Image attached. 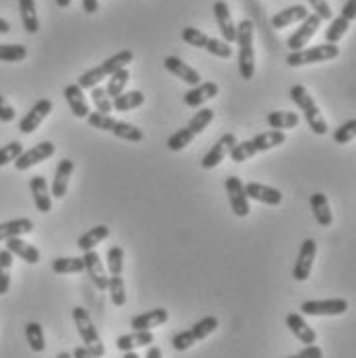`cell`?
Instances as JSON below:
<instances>
[{
  "label": "cell",
  "mask_w": 356,
  "mask_h": 358,
  "mask_svg": "<svg viewBox=\"0 0 356 358\" xmlns=\"http://www.w3.org/2000/svg\"><path fill=\"white\" fill-rule=\"evenodd\" d=\"M288 358H323V350H321L318 344H313V346H305L299 355Z\"/></svg>",
  "instance_id": "obj_51"
},
{
  "label": "cell",
  "mask_w": 356,
  "mask_h": 358,
  "mask_svg": "<svg viewBox=\"0 0 356 358\" xmlns=\"http://www.w3.org/2000/svg\"><path fill=\"white\" fill-rule=\"evenodd\" d=\"M54 152H56V146H54V143H50V141H41V143H37L36 146H31V148L23 150V155L15 161V169H17V171H27V169H31V167L39 165V163H43L45 159L54 157Z\"/></svg>",
  "instance_id": "obj_13"
},
{
  "label": "cell",
  "mask_w": 356,
  "mask_h": 358,
  "mask_svg": "<svg viewBox=\"0 0 356 358\" xmlns=\"http://www.w3.org/2000/svg\"><path fill=\"white\" fill-rule=\"evenodd\" d=\"M109 299L115 307H124L126 305V282L122 276H111L109 278Z\"/></svg>",
  "instance_id": "obj_43"
},
{
  "label": "cell",
  "mask_w": 356,
  "mask_h": 358,
  "mask_svg": "<svg viewBox=\"0 0 356 358\" xmlns=\"http://www.w3.org/2000/svg\"><path fill=\"white\" fill-rule=\"evenodd\" d=\"M91 101H93V106H95V109H97L99 113L109 115V113L113 111V101L109 99L106 89H101V87H93V89H91Z\"/></svg>",
  "instance_id": "obj_46"
},
{
  "label": "cell",
  "mask_w": 356,
  "mask_h": 358,
  "mask_svg": "<svg viewBox=\"0 0 356 358\" xmlns=\"http://www.w3.org/2000/svg\"><path fill=\"white\" fill-rule=\"evenodd\" d=\"M285 141L286 134L283 130H268V132H262V134L253 136L251 141L235 144L229 157L233 159V163H243V161H248L257 152H266V150H272V148L285 144Z\"/></svg>",
  "instance_id": "obj_1"
},
{
  "label": "cell",
  "mask_w": 356,
  "mask_h": 358,
  "mask_svg": "<svg viewBox=\"0 0 356 358\" xmlns=\"http://www.w3.org/2000/svg\"><path fill=\"white\" fill-rule=\"evenodd\" d=\"M19 13H21V23L27 34L39 31V19H37L36 0H19Z\"/></svg>",
  "instance_id": "obj_33"
},
{
  "label": "cell",
  "mask_w": 356,
  "mask_h": 358,
  "mask_svg": "<svg viewBox=\"0 0 356 358\" xmlns=\"http://www.w3.org/2000/svg\"><path fill=\"white\" fill-rule=\"evenodd\" d=\"M52 270L56 274H80L85 272L83 257H56L52 262Z\"/></svg>",
  "instance_id": "obj_37"
},
{
  "label": "cell",
  "mask_w": 356,
  "mask_h": 358,
  "mask_svg": "<svg viewBox=\"0 0 356 358\" xmlns=\"http://www.w3.org/2000/svg\"><path fill=\"white\" fill-rule=\"evenodd\" d=\"M122 358H141V357H138V355H136L134 350H130V352H124V357H122Z\"/></svg>",
  "instance_id": "obj_58"
},
{
  "label": "cell",
  "mask_w": 356,
  "mask_h": 358,
  "mask_svg": "<svg viewBox=\"0 0 356 358\" xmlns=\"http://www.w3.org/2000/svg\"><path fill=\"white\" fill-rule=\"evenodd\" d=\"M307 15H309V8H307L305 4H292V6H288V8L276 13V15L272 17V27H274V29H285V27L292 25V23L305 21Z\"/></svg>",
  "instance_id": "obj_25"
},
{
  "label": "cell",
  "mask_w": 356,
  "mask_h": 358,
  "mask_svg": "<svg viewBox=\"0 0 356 358\" xmlns=\"http://www.w3.org/2000/svg\"><path fill=\"white\" fill-rule=\"evenodd\" d=\"M21 155H23V144L19 143V141H13V143L4 144V146L0 148V167H4V165H8V163H15Z\"/></svg>",
  "instance_id": "obj_48"
},
{
  "label": "cell",
  "mask_w": 356,
  "mask_h": 358,
  "mask_svg": "<svg viewBox=\"0 0 356 358\" xmlns=\"http://www.w3.org/2000/svg\"><path fill=\"white\" fill-rule=\"evenodd\" d=\"M286 327L297 336L299 342H303L305 346H313L318 342V334L313 331V327L303 320L301 313H288L286 315Z\"/></svg>",
  "instance_id": "obj_22"
},
{
  "label": "cell",
  "mask_w": 356,
  "mask_h": 358,
  "mask_svg": "<svg viewBox=\"0 0 356 358\" xmlns=\"http://www.w3.org/2000/svg\"><path fill=\"white\" fill-rule=\"evenodd\" d=\"M6 34H10V23L0 17V36H6Z\"/></svg>",
  "instance_id": "obj_56"
},
{
  "label": "cell",
  "mask_w": 356,
  "mask_h": 358,
  "mask_svg": "<svg viewBox=\"0 0 356 358\" xmlns=\"http://www.w3.org/2000/svg\"><path fill=\"white\" fill-rule=\"evenodd\" d=\"M83 262H85V272L89 274V278H91V282L95 285V288H97V290H107V287H109V278H107L106 266H104L99 253L95 250L85 251Z\"/></svg>",
  "instance_id": "obj_17"
},
{
  "label": "cell",
  "mask_w": 356,
  "mask_h": 358,
  "mask_svg": "<svg viewBox=\"0 0 356 358\" xmlns=\"http://www.w3.org/2000/svg\"><path fill=\"white\" fill-rule=\"evenodd\" d=\"M169 320V311L159 307V309H152V311H144L141 315L132 317L130 322V327L134 331H143V329H152V327H159L163 323H167Z\"/></svg>",
  "instance_id": "obj_26"
},
{
  "label": "cell",
  "mask_w": 356,
  "mask_h": 358,
  "mask_svg": "<svg viewBox=\"0 0 356 358\" xmlns=\"http://www.w3.org/2000/svg\"><path fill=\"white\" fill-rule=\"evenodd\" d=\"M237 58H239V72L243 80H251L255 74V52H253V21L243 19L237 25Z\"/></svg>",
  "instance_id": "obj_5"
},
{
  "label": "cell",
  "mask_w": 356,
  "mask_h": 358,
  "mask_svg": "<svg viewBox=\"0 0 356 358\" xmlns=\"http://www.w3.org/2000/svg\"><path fill=\"white\" fill-rule=\"evenodd\" d=\"M99 8V0H83V10L87 15H95Z\"/></svg>",
  "instance_id": "obj_53"
},
{
  "label": "cell",
  "mask_w": 356,
  "mask_h": 358,
  "mask_svg": "<svg viewBox=\"0 0 356 358\" xmlns=\"http://www.w3.org/2000/svg\"><path fill=\"white\" fill-rule=\"evenodd\" d=\"M34 231L31 218H13L6 222H0V241H8L13 237H23Z\"/></svg>",
  "instance_id": "obj_30"
},
{
  "label": "cell",
  "mask_w": 356,
  "mask_h": 358,
  "mask_svg": "<svg viewBox=\"0 0 356 358\" xmlns=\"http://www.w3.org/2000/svg\"><path fill=\"white\" fill-rule=\"evenodd\" d=\"M216 327H218V320H216L214 315L202 317L200 322L194 323L190 329L176 334V336L171 338V348H173L176 352H185V350H190L196 342L206 340L213 331H216Z\"/></svg>",
  "instance_id": "obj_7"
},
{
  "label": "cell",
  "mask_w": 356,
  "mask_h": 358,
  "mask_svg": "<svg viewBox=\"0 0 356 358\" xmlns=\"http://www.w3.org/2000/svg\"><path fill=\"white\" fill-rule=\"evenodd\" d=\"M71 2L72 0H56V4H58L60 8H69V6H71Z\"/></svg>",
  "instance_id": "obj_57"
},
{
  "label": "cell",
  "mask_w": 356,
  "mask_h": 358,
  "mask_svg": "<svg viewBox=\"0 0 356 358\" xmlns=\"http://www.w3.org/2000/svg\"><path fill=\"white\" fill-rule=\"evenodd\" d=\"M299 113L294 111H270L266 122L272 130H288V128H297L299 126Z\"/></svg>",
  "instance_id": "obj_34"
},
{
  "label": "cell",
  "mask_w": 356,
  "mask_h": 358,
  "mask_svg": "<svg viewBox=\"0 0 356 358\" xmlns=\"http://www.w3.org/2000/svg\"><path fill=\"white\" fill-rule=\"evenodd\" d=\"M25 338L27 344L34 352H43L45 350V336H43V327L37 322H29L25 325Z\"/></svg>",
  "instance_id": "obj_38"
},
{
  "label": "cell",
  "mask_w": 356,
  "mask_h": 358,
  "mask_svg": "<svg viewBox=\"0 0 356 358\" xmlns=\"http://www.w3.org/2000/svg\"><path fill=\"white\" fill-rule=\"evenodd\" d=\"M235 144H237V136H235L233 132L222 134V136L213 144V148L202 157V163H200V165H202L204 169H214L216 165H220V163L225 161L227 155H231V150H233Z\"/></svg>",
  "instance_id": "obj_16"
},
{
  "label": "cell",
  "mask_w": 356,
  "mask_h": 358,
  "mask_svg": "<svg viewBox=\"0 0 356 358\" xmlns=\"http://www.w3.org/2000/svg\"><path fill=\"white\" fill-rule=\"evenodd\" d=\"M181 39H183L187 45H192V48H200V50L211 52L216 58H225V60H227V58L233 56L231 43H227V41H222V39H214V37L206 36L204 31H200V29H196V27H185V29L181 31Z\"/></svg>",
  "instance_id": "obj_9"
},
{
  "label": "cell",
  "mask_w": 356,
  "mask_h": 358,
  "mask_svg": "<svg viewBox=\"0 0 356 358\" xmlns=\"http://www.w3.org/2000/svg\"><path fill=\"white\" fill-rule=\"evenodd\" d=\"M290 99H292V103H294L297 108L303 111V117H305L307 126L313 130V134H318V136L327 134V122L323 120L321 109L318 108L315 99L309 95V91H307L303 85L290 87Z\"/></svg>",
  "instance_id": "obj_4"
},
{
  "label": "cell",
  "mask_w": 356,
  "mask_h": 358,
  "mask_svg": "<svg viewBox=\"0 0 356 358\" xmlns=\"http://www.w3.org/2000/svg\"><path fill=\"white\" fill-rule=\"evenodd\" d=\"M311 210H313V216L318 220L320 227H329L334 222V215H332V208H329V202H327V196L321 194V192H315L311 196Z\"/></svg>",
  "instance_id": "obj_31"
},
{
  "label": "cell",
  "mask_w": 356,
  "mask_h": 358,
  "mask_svg": "<svg viewBox=\"0 0 356 358\" xmlns=\"http://www.w3.org/2000/svg\"><path fill=\"white\" fill-rule=\"evenodd\" d=\"M64 99H66L69 108H71V111L76 117H85V120H87V115L91 113V109H89V103H87V99H85L83 89H80L76 83L64 87Z\"/></svg>",
  "instance_id": "obj_28"
},
{
  "label": "cell",
  "mask_w": 356,
  "mask_h": 358,
  "mask_svg": "<svg viewBox=\"0 0 356 358\" xmlns=\"http://www.w3.org/2000/svg\"><path fill=\"white\" fill-rule=\"evenodd\" d=\"M194 138H196V134L185 126V128H181V130H178L176 134H171V136H169V141H167V148H169V150H173V152H178V150H183V148L192 143Z\"/></svg>",
  "instance_id": "obj_45"
},
{
  "label": "cell",
  "mask_w": 356,
  "mask_h": 358,
  "mask_svg": "<svg viewBox=\"0 0 356 358\" xmlns=\"http://www.w3.org/2000/svg\"><path fill=\"white\" fill-rule=\"evenodd\" d=\"M348 27H350V21H346L344 17L332 19L329 27H327V31H325V41H327V43H338L342 37L346 36Z\"/></svg>",
  "instance_id": "obj_42"
},
{
  "label": "cell",
  "mask_w": 356,
  "mask_h": 358,
  "mask_svg": "<svg viewBox=\"0 0 356 358\" xmlns=\"http://www.w3.org/2000/svg\"><path fill=\"white\" fill-rule=\"evenodd\" d=\"M144 99H146V97L143 95V91H128V93L118 95V97L111 99V101H113V109H115V111L124 113V111L141 108L144 103Z\"/></svg>",
  "instance_id": "obj_36"
},
{
  "label": "cell",
  "mask_w": 356,
  "mask_h": 358,
  "mask_svg": "<svg viewBox=\"0 0 356 358\" xmlns=\"http://www.w3.org/2000/svg\"><path fill=\"white\" fill-rule=\"evenodd\" d=\"M301 311L305 315H313V317H336V315H344L348 311V303L344 299L305 301L301 305Z\"/></svg>",
  "instance_id": "obj_11"
},
{
  "label": "cell",
  "mask_w": 356,
  "mask_h": 358,
  "mask_svg": "<svg viewBox=\"0 0 356 358\" xmlns=\"http://www.w3.org/2000/svg\"><path fill=\"white\" fill-rule=\"evenodd\" d=\"M356 138V120H348L334 130V143L348 144Z\"/></svg>",
  "instance_id": "obj_47"
},
{
  "label": "cell",
  "mask_w": 356,
  "mask_h": 358,
  "mask_svg": "<svg viewBox=\"0 0 356 358\" xmlns=\"http://www.w3.org/2000/svg\"><path fill=\"white\" fill-rule=\"evenodd\" d=\"M72 171H74V163L71 159H62L56 167V173L52 179V196L54 198H64L66 192H69V181L72 178Z\"/></svg>",
  "instance_id": "obj_24"
},
{
  "label": "cell",
  "mask_w": 356,
  "mask_h": 358,
  "mask_svg": "<svg viewBox=\"0 0 356 358\" xmlns=\"http://www.w3.org/2000/svg\"><path fill=\"white\" fill-rule=\"evenodd\" d=\"M163 64H165V69L171 72L173 76H178L179 80H183V83L190 85V87H196V85L202 83L200 72L194 71L190 64H185V62H183L181 58H178V56H167Z\"/></svg>",
  "instance_id": "obj_21"
},
{
  "label": "cell",
  "mask_w": 356,
  "mask_h": 358,
  "mask_svg": "<svg viewBox=\"0 0 356 358\" xmlns=\"http://www.w3.org/2000/svg\"><path fill=\"white\" fill-rule=\"evenodd\" d=\"M315 255H318V243L313 239H305L301 243V250L297 255V262H294V268H292V278L297 282H303L311 276V270H313V262H315Z\"/></svg>",
  "instance_id": "obj_12"
},
{
  "label": "cell",
  "mask_w": 356,
  "mask_h": 358,
  "mask_svg": "<svg viewBox=\"0 0 356 358\" xmlns=\"http://www.w3.org/2000/svg\"><path fill=\"white\" fill-rule=\"evenodd\" d=\"M321 27V19L313 13H309L307 15V19L305 21H301V25H299V29L292 34V36L286 39V45L290 48V52H297V50H303L311 39H313V36L320 31Z\"/></svg>",
  "instance_id": "obj_14"
},
{
  "label": "cell",
  "mask_w": 356,
  "mask_h": 358,
  "mask_svg": "<svg viewBox=\"0 0 356 358\" xmlns=\"http://www.w3.org/2000/svg\"><path fill=\"white\" fill-rule=\"evenodd\" d=\"M213 10L214 19H216V25H218V31H220V36H222V41L233 43V41L237 39V25L233 23L229 4H227L225 0H216Z\"/></svg>",
  "instance_id": "obj_18"
},
{
  "label": "cell",
  "mask_w": 356,
  "mask_h": 358,
  "mask_svg": "<svg viewBox=\"0 0 356 358\" xmlns=\"http://www.w3.org/2000/svg\"><path fill=\"white\" fill-rule=\"evenodd\" d=\"M87 124L95 130H104V132H109L122 141H128V143H141L144 138V132L134 126V124H128V122H122V120H113L111 115H106V113H89L87 115Z\"/></svg>",
  "instance_id": "obj_3"
},
{
  "label": "cell",
  "mask_w": 356,
  "mask_h": 358,
  "mask_svg": "<svg viewBox=\"0 0 356 358\" xmlns=\"http://www.w3.org/2000/svg\"><path fill=\"white\" fill-rule=\"evenodd\" d=\"M130 83V71L128 66L126 69H120L118 72H113L107 80L106 93L109 95V99H115L118 95H122L126 91V85Z\"/></svg>",
  "instance_id": "obj_35"
},
{
  "label": "cell",
  "mask_w": 356,
  "mask_h": 358,
  "mask_svg": "<svg viewBox=\"0 0 356 358\" xmlns=\"http://www.w3.org/2000/svg\"><path fill=\"white\" fill-rule=\"evenodd\" d=\"M52 108H54V103H52L50 99H39L37 103H34V108L29 109V111L21 117V122H19V132H23V134H34L37 128L41 126V122L52 113Z\"/></svg>",
  "instance_id": "obj_15"
},
{
  "label": "cell",
  "mask_w": 356,
  "mask_h": 358,
  "mask_svg": "<svg viewBox=\"0 0 356 358\" xmlns=\"http://www.w3.org/2000/svg\"><path fill=\"white\" fill-rule=\"evenodd\" d=\"M132 60H134V54H132L130 50H122V52L113 54L111 58L104 60L101 64H97L95 69L83 72V74L78 76V83H76V85H78L83 91H85V89H93V87H97L101 80L109 78L113 72H118L120 69H126Z\"/></svg>",
  "instance_id": "obj_2"
},
{
  "label": "cell",
  "mask_w": 356,
  "mask_h": 358,
  "mask_svg": "<svg viewBox=\"0 0 356 358\" xmlns=\"http://www.w3.org/2000/svg\"><path fill=\"white\" fill-rule=\"evenodd\" d=\"M107 237H109V227H106V224H97V227L89 229L85 235H80L76 248L80 251L95 250V245H99L101 241H106Z\"/></svg>",
  "instance_id": "obj_32"
},
{
  "label": "cell",
  "mask_w": 356,
  "mask_h": 358,
  "mask_svg": "<svg viewBox=\"0 0 356 358\" xmlns=\"http://www.w3.org/2000/svg\"><path fill=\"white\" fill-rule=\"evenodd\" d=\"M72 320H74V325H76V329H78V336H80L85 348H87L95 358L106 357L104 340H101L97 327L93 325V320H91L89 311H87L85 307H74V309H72Z\"/></svg>",
  "instance_id": "obj_6"
},
{
  "label": "cell",
  "mask_w": 356,
  "mask_h": 358,
  "mask_svg": "<svg viewBox=\"0 0 356 358\" xmlns=\"http://www.w3.org/2000/svg\"><path fill=\"white\" fill-rule=\"evenodd\" d=\"M144 358H163V352H161V348H159V346H148L146 357Z\"/></svg>",
  "instance_id": "obj_55"
},
{
  "label": "cell",
  "mask_w": 356,
  "mask_h": 358,
  "mask_svg": "<svg viewBox=\"0 0 356 358\" xmlns=\"http://www.w3.org/2000/svg\"><path fill=\"white\" fill-rule=\"evenodd\" d=\"M6 250L10 251L13 255L21 257L23 262H27L29 266H36V264H39V259H41V253H39V250H37L36 245L23 241L21 237L8 239V241H6Z\"/></svg>",
  "instance_id": "obj_29"
},
{
  "label": "cell",
  "mask_w": 356,
  "mask_h": 358,
  "mask_svg": "<svg viewBox=\"0 0 356 358\" xmlns=\"http://www.w3.org/2000/svg\"><path fill=\"white\" fill-rule=\"evenodd\" d=\"M218 95V85L213 80H204L196 87H190L183 95V103L187 108H200L202 103H206L208 99H214Z\"/></svg>",
  "instance_id": "obj_19"
},
{
  "label": "cell",
  "mask_w": 356,
  "mask_h": 358,
  "mask_svg": "<svg viewBox=\"0 0 356 358\" xmlns=\"http://www.w3.org/2000/svg\"><path fill=\"white\" fill-rule=\"evenodd\" d=\"M340 17H344L346 21H355L356 19V0H346V4L342 6Z\"/></svg>",
  "instance_id": "obj_52"
},
{
  "label": "cell",
  "mask_w": 356,
  "mask_h": 358,
  "mask_svg": "<svg viewBox=\"0 0 356 358\" xmlns=\"http://www.w3.org/2000/svg\"><path fill=\"white\" fill-rule=\"evenodd\" d=\"M15 115H17V113H15V108L0 95V122H6V124H8V122L15 120Z\"/></svg>",
  "instance_id": "obj_50"
},
{
  "label": "cell",
  "mask_w": 356,
  "mask_h": 358,
  "mask_svg": "<svg viewBox=\"0 0 356 358\" xmlns=\"http://www.w3.org/2000/svg\"><path fill=\"white\" fill-rule=\"evenodd\" d=\"M56 358H72V355L71 352H60V355H58Z\"/></svg>",
  "instance_id": "obj_59"
},
{
  "label": "cell",
  "mask_w": 356,
  "mask_h": 358,
  "mask_svg": "<svg viewBox=\"0 0 356 358\" xmlns=\"http://www.w3.org/2000/svg\"><path fill=\"white\" fill-rule=\"evenodd\" d=\"M338 56H340L338 43H321V45L303 48V50L290 52L286 56V64L297 69V66H307V64H318V62H325V60H334Z\"/></svg>",
  "instance_id": "obj_8"
},
{
  "label": "cell",
  "mask_w": 356,
  "mask_h": 358,
  "mask_svg": "<svg viewBox=\"0 0 356 358\" xmlns=\"http://www.w3.org/2000/svg\"><path fill=\"white\" fill-rule=\"evenodd\" d=\"M214 120V111L211 108H202L200 111H196L194 113V117L190 120V124H187V128L198 136V134H202L206 128H208V124Z\"/></svg>",
  "instance_id": "obj_41"
},
{
  "label": "cell",
  "mask_w": 356,
  "mask_h": 358,
  "mask_svg": "<svg viewBox=\"0 0 356 358\" xmlns=\"http://www.w3.org/2000/svg\"><path fill=\"white\" fill-rule=\"evenodd\" d=\"M106 268L109 270L111 276H122V272H124V250L120 245L109 248Z\"/></svg>",
  "instance_id": "obj_44"
},
{
  "label": "cell",
  "mask_w": 356,
  "mask_h": 358,
  "mask_svg": "<svg viewBox=\"0 0 356 358\" xmlns=\"http://www.w3.org/2000/svg\"><path fill=\"white\" fill-rule=\"evenodd\" d=\"M245 194L248 198L255 200V202H262V204H268V206H278L283 202V192L272 187V185H264V183H257V181H250L245 185Z\"/></svg>",
  "instance_id": "obj_20"
},
{
  "label": "cell",
  "mask_w": 356,
  "mask_h": 358,
  "mask_svg": "<svg viewBox=\"0 0 356 358\" xmlns=\"http://www.w3.org/2000/svg\"><path fill=\"white\" fill-rule=\"evenodd\" d=\"M309 4L313 6V13L320 17L321 21H329L334 17L332 6L327 4V0H309Z\"/></svg>",
  "instance_id": "obj_49"
},
{
  "label": "cell",
  "mask_w": 356,
  "mask_h": 358,
  "mask_svg": "<svg viewBox=\"0 0 356 358\" xmlns=\"http://www.w3.org/2000/svg\"><path fill=\"white\" fill-rule=\"evenodd\" d=\"M13 253L6 250H0V294H6L10 288V268H13Z\"/></svg>",
  "instance_id": "obj_39"
},
{
  "label": "cell",
  "mask_w": 356,
  "mask_h": 358,
  "mask_svg": "<svg viewBox=\"0 0 356 358\" xmlns=\"http://www.w3.org/2000/svg\"><path fill=\"white\" fill-rule=\"evenodd\" d=\"M152 342H155L152 331L150 329H143V331H132V334L120 336L115 346L122 352H130V350H136V348H143V346H150Z\"/></svg>",
  "instance_id": "obj_27"
},
{
  "label": "cell",
  "mask_w": 356,
  "mask_h": 358,
  "mask_svg": "<svg viewBox=\"0 0 356 358\" xmlns=\"http://www.w3.org/2000/svg\"><path fill=\"white\" fill-rule=\"evenodd\" d=\"M29 189H31L37 213H41V215L50 213L52 210V194H50V187H48L45 178L43 176H34V178L29 179Z\"/></svg>",
  "instance_id": "obj_23"
},
{
  "label": "cell",
  "mask_w": 356,
  "mask_h": 358,
  "mask_svg": "<svg viewBox=\"0 0 356 358\" xmlns=\"http://www.w3.org/2000/svg\"><path fill=\"white\" fill-rule=\"evenodd\" d=\"M72 358H95L85 346H76L74 350H72Z\"/></svg>",
  "instance_id": "obj_54"
},
{
  "label": "cell",
  "mask_w": 356,
  "mask_h": 358,
  "mask_svg": "<svg viewBox=\"0 0 356 358\" xmlns=\"http://www.w3.org/2000/svg\"><path fill=\"white\" fill-rule=\"evenodd\" d=\"M225 189L229 194V202H231V210L233 215L239 218H245L250 215V198L245 194V185L237 176H229L225 179Z\"/></svg>",
  "instance_id": "obj_10"
},
{
  "label": "cell",
  "mask_w": 356,
  "mask_h": 358,
  "mask_svg": "<svg viewBox=\"0 0 356 358\" xmlns=\"http://www.w3.org/2000/svg\"><path fill=\"white\" fill-rule=\"evenodd\" d=\"M27 58V48L21 43H0V62H21Z\"/></svg>",
  "instance_id": "obj_40"
}]
</instances>
